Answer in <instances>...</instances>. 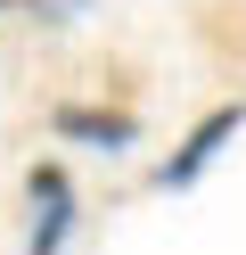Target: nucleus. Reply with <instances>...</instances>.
<instances>
[{
	"mask_svg": "<svg viewBox=\"0 0 246 255\" xmlns=\"http://www.w3.org/2000/svg\"><path fill=\"white\" fill-rule=\"evenodd\" d=\"M0 8H25V0H0Z\"/></svg>",
	"mask_w": 246,
	"mask_h": 255,
	"instance_id": "obj_5",
	"label": "nucleus"
},
{
	"mask_svg": "<svg viewBox=\"0 0 246 255\" xmlns=\"http://www.w3.org/2000/svg\"><path fill=\"white\" fill-rule=\"evenodd\" d=\"M49 132L115 156V148H131V140H140V116H131V107H58V116H49Z\"/></svg>",
	"mask_w": 246,
	"mask_h": 255,
	"instance_id": "obj_3",
	"label": "nucleus"
},
{
	"mask_svg": "<svg viewBox=\"0 0 246 255\" xmlns=\"http://www.w3.org/2000/svg\"><path fill=\"white\" fill-rule=\"evenodd\" d=\"M25 206H33L25 255H66V239H74V181H66L58 156H41V165L25 173Z\"/></svg>",
	"mask_w": 246,
	"mask_h": 255,
	"instance_id": "obj_2",
	"label": "nucleus"
},
{
	"mask_svg": "<svg viewBox=\"0 0 246 255\" xmlns=\"http://www.w3.org/2000/svg\"><path fill=\"white\" fill-rule=\"evenodd\" d=\"M238 132H246V99H222V107H205V116L189 124V140H180V148L156 165V189H197V181H205V165H213V156H222Z\"/></svg>",
	"mask_w": 246,
	"mask_h": 255,
	"instance_id": "obj_1",
	"label": "nucleus"
},
{
	"mask_svg": "<svg viewBox=\"0 0 246 255\" xmlns=\"http://www.w3.org/2000/svg\"><path fill=\"white\" fill-rule=\"evenodd\" d=\"M41 8H49V17L66 25V17H74V8H90V0H41Z\"/></svg>",
	"mask_w": 246,
	"mask_h": 255,
	"instance_id": "obj_4",
	"label": "nucleus"
}]
</instances>
